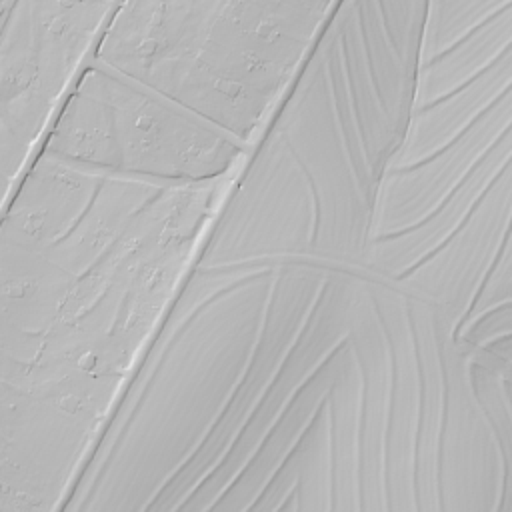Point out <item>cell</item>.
<instances>
[{"label":"cell","mask_w":512,"mask_h":512,"mask_svg":"<svg viewBox=\"0 0 512 512\" xmlns=\"http://www.w3.org/2000/svg\"><path fill=\"white\" fill-rule=\"evenodd\" d=\"M42 152L116 176L204 182L232 174L248 146L148 86L92 60Z\"/></svg>","instance_id":"obj_3"},{"label":"cell","mask_w":512,"mask_h":512,"mask_svg":"<svg viewBox=\"0 0 512 512\" xmlns=\"http://www.w3.org/2000/svg\"><path fill=\"white\" fill-rule=\"evenodd\" d=\"M234 172L158 182L34 160L2 226L6 420L98 440Z\"/></svg>","instance_id":"obj_1"},{"label":"cell","mask_w":512,"mask_h":512,"mask_svg":"<svg viewBox=\"0 0 512 512\" xmlns=\"http://www.w3.org/2000/svg\"><path fill=\"white\" fill-rule=\"evenodd\" d=\"M334 8L336 2H118L94 60L250 148Z\"/></svg>","instance_id":"obj_2"},{"label":"cell","mask_w":512,"mask_h":512,"mask_svg":"<svg viewBox=\"0 0 512 512\" xmlns=\"http://www.w3.org/2000/svg\"><path fill=\"white\" fill-rule=\"evenodd\" d=\"M118 2H0L6 198L34 164Z\"/></svg>","instance_id":"obj_4"}]
</instances>
